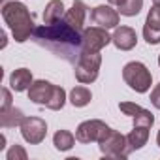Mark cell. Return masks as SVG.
Segmentation results:
<instances>
[{
	"label": "cell",
	"mask_w": 160,
	"mask_h": 160,
	"mask_svg": "<svg viewBox=\"0 0 160 160\" xmlns=\"http://www.w3.org/2000/svg\"><path fill=\"white\" fill-rule=\"evenodd\" d=\"M100 145V151L104 156H109V158H126L130 154L128 151V143H126V136H122L121 132L117 130H109L106 134V138L102 141H98Z\"/></svg>",
	"instance_id": "obj_5"
},
{
	"label": "cell",
	"mask_w": 160,
	"mask_h": 160,
	"mask_svg": "<svg viewBox=\"0 0 160 160\" xmlns=\"http://www.w3.org/2000/svg\"><path fill=\"white\" fill-rule=\"evenodd\" d=\"M111 42V36L108 34V28L104 27H91L81 32V47L89 53H100L108 43Z\"/></svg>",
	"instance_id": "obj_7"
},
{
	"label": "cell",
	"mask_w": 160,
	"mask_h": 160,
	"mask_svg": "<svg viewBox=\"0 0 160 160\" xmlns=\"http://www.w3.org/2000/svg\"><path fill=\"white\" fill-rule=\"evenodd\" d=\"M21 136L27 143L38 145L47 136V124L40 117H25L21 122Z\"/></svg>",
	"instance_id": "obj_8"
},
{
	"label": "cell",
	"mask_w": 160,
	"mask_h": 160,
	"mask_svg": "<svg viewBox=\"0 0 160 160\" xmlns=\"http://www.w3.org/2000/svg\"><path fill=\"white\" fill-rule=\"evenodd\" d=\"M152 2H154V4H160V0H152Z\"/></svg>",
	"instance_id": "obj_29"
},
{
	"label": "cell",
	"mask_w": 160,
	"mask_h": 160,
	"mask_svg": "<svg viewBox=\"0 0 160 160\" xmlns=\"http://www.w3.org/2000/svg\"><path fill=\"white\" fill-rule=\"evenodd\" d=\"M91 19L96 25L104 27V28H117V25H119V12L113 10L111 6L102 4V6H96L91 12Z\"/></svg>",
	"instance_id": "obj_10"
},
{
	"label": "cell",
	"mask_w": 160,
	"mask_h": 160,
	"mask_svg": "<svg viewBox=\"0 0 160 160\" xmlns=\"http://www.w3.org/2000/svg\"><path fill=\"white\" fill-rule=\"evenodd\" d=\"M111 128L100 121V119H91V121H85L77 126L75 130V139L79 143H92V141H102L106 138V134L109 132Z\"/></svg>",
	"instance_id": "obj_6"
},
{
	"label": "cell",
	"mask_w": 160,
	"mask_h": 160,
	"mask_svg": "<svg viewBox=\"0 0 160 160\" xmlns=\"http://www.w3.org/2000/svg\"><path fill=\"white\" fill-rule=\"evenodd\" d=\"M6 147V136H0V151Z\"/></svg>",
	"instance_id": "obj_26"
},
{
	"label": "cell",
	"mask_w": 160,
	"mask_h": 160,
	"mask_svg": "<svg viewBox=\"0 0 160 160\" xmlns=\"http://www.w3.org/2000/svg\"><path fill=\"white\" fill-rule=\"evenodd\" d=\"M10 108H12V92L4 87V89H2V106H0V111L10 109Z\"/></svg>",
	"instance_id": "obj_24"
},
{
	"label": "cell",
	"mask_w": 160,
	"mask_h": 160,
	"mask_svg": "<svg viewBox=\"0 0 160 160\" xmlns=\"http://www.w3.org/2000/svg\"><path fill=\"white\" fill-rule=\"evenodd\" d=\"M25 119V113L19 109V108H10V109H4L0 111V126L2 128H15V126H21Z\"/></svg>",
	"instance_id": "obj_16"
},
{
	"label": "cell",
	"mask_w": 160,
	"mask_h": 160,
	"mask_svg": "<svg viewBox=\"0 0 160 160\" xmlns=\"http://www.w3.org/2000/svg\"><path fill=\"white\" fill-rule=\"evenodd\" d=\"M92 100V94L87 87H73L70 92V104L73 108H85Z\"/></svg>",
	"instance_id": "obj_18"
},
{
	"label": "cell",
	"mask_w": 160,
	"mask_h": 160,
	"mask_svg": "<svg viewBox=\"0 0 160 160\" xmlns=\"http://www.w3.org/2000/svg\"><path fill=\"white\" fill-rule=\"evenodd\" d=\"M64 104H66V91H64L62 87H57V85H55L53 94H51V100L47 102L45 108H49V109H53V111H58V109L64 108Z\"/></svg>",
	"instance_id": "obj_20"
},
{
	"label": "cell",
	"mask_w": 160,
	"mask_h": 160,
	"mask_svg": "<svg viewBox=\"0 0 160 160\" xmlns=\"http://www.w3.org/2000/svg\"><path fill=\"white\" fill-rule=\"evenodd\" d=\"M124 2V0H109V4H113V6H121Z\"/></svg>",
	"instance_id": "obj_27"
},
{
	"label": "cell",
	"mask_w": 160,
	"mask_h": 160,
	"mask_svg": "<svg viewBox=\"0 0 160 160\" xmlns=\"http://www.w3.org/2000/svg\"><path fill=\"white\" fill-rule=\"evenodd\" d=\"M134 124H138V126H152L154 124V117H152V113L149 111V109H145V108H141V111H138L134 117Z\"/></svg>",
	"instance_id": "obj_22"
},
{
	"label": "cell",
	"mask_w": 160,
	"mask_h": 160,
	"mask_svg": "<svg viewBox=\"0 0 160 160\" xmlns=\"http://www.w3.org/2000/svg\"><path fill=\"white\" fill-rule=\"evenodd\" d=\"M111 42L115 43L117 49L121 51H130L136 47L138 43V36H136V30L130 28V27H117L113 36H111Z\"/></svg>",
	"instance_id": "obj_12"
},
{
	"label": "cell",
	"mask_w": 160,
	"mask_h": 160,
	"mask_svg": "<svg viewBox=\"0 0 160 160\" xmlns=\"http://www.w3.org/2000/svg\"><path fill=\"white\" fill-rule=\"evenodd\" d=\"M158 66H160V55H158Z\"/></svg>",
	"instance_id": "obj_30"
},
{
	"label": "cell",
	"mask_w": 160,
	"mask_h": 160,
	"mask_svg": "<svg viewBox=\"0 0 160 160\" xmlns=\"http://www.w3.org/2000/svg\"><path fill=\"white\" fill-rule=\"evenodd\" d=\"M143 38L149 45L160 43V4H154L149 10L143 25Z\"/></svg>",
	"instance_id": "obj_9"
},
{
	"label": "cell",
	"mask_w": 160,
	"mask_h": 160,
	"mask_svg": "<svg viewBox=\"0 0 160 160\" xmlns=\"http://www.w3.org/2000/svg\"><path fill=\"white\" fill-rule=\"evenodd\" d=\"M32 40L45 47L47 51L55 53L57 57L68 60V62H77L79 55L83 53L81 47V32L70 27L64 19L57 23H43L34 28Z\"/></svg>",
	"instance_id": "obj_1"
},
{
	"label": "cell",
	"mask_w": 160,
	"mask_h": 160,
	"mask_svg": "<svg viewBox=\"0 0 160 160\" xmlns=\"http://www.w3.org/2000/svg\"><path fill=\"white\" fill-rule=\"evenodd\" d=\"M2 17L6 25L12 30V36L17 43H23L30 40L34 32V19L28 12V8L23 2H4L2 4Z\"/></svg>",
	"instance_id": "obj_2"
},
{
	"label": "cell",
	"mask_w": 160,
	"mask_h": 160,
	"mask_svg": "<svg viewBox=\"0 0 160 160\" xmlns=\"http://www.w3.org/2000/svg\"><path fill=\"white\" fill-rule=\"evenodd\" d=\"M149 139V126H138L134 124V130L126 136V143H128V151H138L141 149Z\"/></svg>",
	"instance_id": "obj_15"
},
{
	"label": "cell",
	"mask_w": 160,
	"mask_h": 160,
	"mask_svg": "<svg viewBox=\"0 0 160 160\" xmlns=\"http://www.w3.org/2000/svg\"><path fill=\"white\" fill-rule=\"evenodd\" d=\"M85 17H87V6H85V2H83V0H73L72 8H70V10L66 12V15H64V21H66L70 27H73L75 30L83 32V30H85V28H83Z\"/></svg>",
	"instance_id": "obj_13"
},
{
	"label": "cell",
	"mask_w": 160,
	"mask_h": 160,
	"mask_svg": "<svg viewBox=\"0 0 160 160\" xmlns=\"http://www.w3.org/2000/svg\"><path fill=\"white\" fill-rule=\"evenodd\" d=\"M32 83H34V81H32V73H30V70H27V68H19V70H15V72L10 75V85H12V89H13L15 92L28 91Z\"/></svg>",
	"instance_id": "obj_14"
},
{
	"label": "cell",
	"mask_w": 160,
	"mask_h": 160,
	"mask_svg": "<svg viewBox=\"0 0 160 160\" xmlns=\"http://www.w3.org/2000/svg\"><path fill=\"white\" fill-rule=\"evenodd\" d=\"M75 143V136L70 130H58L53 136V145L57 151H70Z\"/></svg>",
	"instance_id": "obj_19"
},
{
	"label": "cell",
	"mask_w": 160,
	"mask_h": 160,
	"mask_svg": "<svg viewBox=\"0 0 160 160\" xmlns=\"http://www.w3.org/2000/svg\"><path fill=\"white\" fill-rule=\"evenodd\" d=\"M2 2H6V0H2Z\"/></svg>",
	"instance_id": "obj_31"
},
{
	"label": "cell",
	"mask_w": 160,
	"mask_h": 160,
	"mask_svg": "<svg viewBox=\"0 0 160 160\" xmlns=\"http://www.w3.org/2000/svg\"><path fill=\"white\" fill-rule=\"evenodd\" d=\"M141 8H143V0H124L119 6V13L124 17H134L141 12Z\"/></svg>",
	"instance_id": "obj_21"
},
{
	"label": "cell",
	"mask_w": 160,
	"mask_h": 160,
	"mask_svg": "<svg viewBox=\"0 0 160 160\" xmlns=\"http://www.w3.org/2000/svg\"><path fill=\"white\" fill-rule=\"evenodd\" d=\"M6 156H8V160H27V158H28L27 151H25L21 145H17V143H15V145H12V149L8 151V154H6Z\"/></svg>",
	"instance_id": "obj_23"
},
{
	"label": "cell",
	"mask_w": 160,
	"mask_h": 160,
	"mask_svg": "<svg viewBox=\"0 0 160 160\" xmlns=\"http://www.w3.org/2000/svg\"><path fill=\"white\" fill-rule=\"evenodd\" d=\"M100 64H102V55L100 53H89L83 51L79 55L77 62H75V79L79 83H94L98 79V72H100Z\"/></svg>",
	"instance_id": "obj_4"
},
{
	"label": "cell",
	"mask_w": 160,
	"mask_h": 160,
	"mask_svg": "<svg viewBox=\"0 0 160 160\" xmlns=\"http://www.w3.org/2000/svg\"><path fill=\"white\" fill-rule=\"evenodd\" d=\"M53 89H55L53 83L45 81V79H38V81H34L30 85V89H28V100H32L38 106H47V102L51 100Z\"/></svg>",
	"instance_id": "obj_11"
},
{
	"label": "cell",
	"mask_w": 160,
	"mask_h": 160,
	"mask_svg": "<svg viewBox=\"0 0 160 160\" xmlns=\"http://www.w3.org/2000/svg\"><path fill=\"white\" fill-rule=\"evenodd\" d=\"M64 15H66V12H64L62 0H51V2L45 6V12H43V23H57V21H62Z\"/></svg>",
	"instance_id": "obj_17"
},
{
	"label": "cell",
	"mask_w": 160,
	"mask_h": 160,
	"mask_svg": "<svg viewBox=\"0 0 160 160\" xmlns=\"http://www.w3.org/2000/svg\"><path fill=\"white\" fill-rule=\"evenodd\" d=\"M122 79H124V83L136 92H147L151 89V83H152L151 72L147 70V66L143 62H138V60L128 62L122 68Z\"/></svg>",
	"instance_id": "obj_3"
},
{
	"label": "cell",
	"mask_w": 160,
	"mask_h": 160,
	"mask_svg": "<svg viewBox=\"0 0 160 160\" xmlns=\"http://www.w3.org/2000/svg\"><path fill=\"white\" fill-rule=\"evenodd\" d=\"M156 143H158V147H160V130H158V134H156Z\"/></svg>",
	"instance_id": "obj_28"
},
{
	"label": "cell",
	"mask_w": 160,
	"mask_h": 160,
	"mask_svg": "<svg viewBox=\"0 0 160 160\" xmlns=\"http://www.w3.org/2000/svg\"><path fill=\"white\" fill-rule=\"evenodd\" d=\"M151 104H152L156 109H160V83L151 91Z\"/></svg>",
	"instance_id": "obj_25"
}]
</instances>
